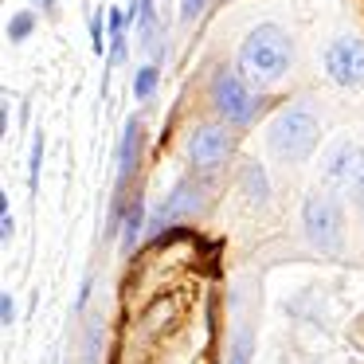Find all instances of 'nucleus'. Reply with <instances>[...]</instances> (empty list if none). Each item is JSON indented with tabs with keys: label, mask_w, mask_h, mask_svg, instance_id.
Returning <instances> with one entry per match:
<instances>
[{
	"label": "nucleus",
	"mask_w": 364,
	"mask_h": 364,
	"mask_svg": "<svg viewBox=\"0 0 364 364\" xmlns=\"http://www.w3.org/2000/svg\"><path fill=\"white\" fill-rule=\"evenodd\" d=\"M290 63H294V43L278 24H259L239 43V71L255 87H274V82H282Z\"/></svg>",
	"instance_id": "f257e3e1"
},
{
	"label": "nucleus",
	"mask_w": 364,
	"mask_h": 364,
	"mask_svg": "<svg viewBox=\"0 0 364 364\" xmlns=\"http://www.w3.org/2000/svg\"><path fill=\"white\" fill-rule=\"evenodd\" d=\"M317 141H321V122H317V114L306 110V106H286V110L267 126L270 157L286 161V165L306 161L309 153L317 149Z\"/></svg>",
	"instance_id": "f03ea898"
},
{
	"label": "nucleus",
	"mask_w": 364,
	"mask_h": 364,
	"mask_svg": "<svg viewBox=\"0 0 364 364\" xmlns=\"http://www.w3.org/2000/svg\"><path fill=\"white\" fill-rule=\"evenodd\" d=\"M301 228H306V239L317 251L337 255L341 247H345V215H341V208L333 196L314 192V196L301 200Z\"/></svg>",
	"instance_id": "7ed1b4c3"
},
{
	"label": "nucleus",
	"mask_w": 364,
	"mask_h": 364,
	"mask_svg": "<svg viewBox=\"0 0 364 364\" xmlns=\"http://www.w3.org/2000/svg\"><path fill=\"white\" fill-rule=\"evenodd\" d=\"M321 184L333 192H360L364 184V145L333 141L321 157Z\"/></svg>",
	"instance_id": "20e7f679"
},
{
	"label": "nucleus",
	"mask_w": 364,
	"mask_h": 364,
	"mask_svg": "<svg viewBox=\"0 0 364 364\" xmlns=\"http://www.w3.org/2000/svg\"><path fill=\"white\" fill-rule=\"evenodd\" d=\"M212 102H215V110L223 114V122L247 126L251 114H255V95H251L247 75L243 71H220L212 82Z\"/></svg>",
	"instance_id": "39448f33"
},
{
	"label": "nucleus",
	"mask_w": 364,
	"mask_h": 364,
	"mask_svg": "<svg viewBox=\"0 0 364 364\" xmlns=\"http://www.w3.org/2000/svg\"><path fill=\"white\" fill-rule=\"evenodd\" d=\"M325 75H329L337 87H360L364 82V40L360 36H337V40L325 48L321 55Z\"/></svg>",
	"instance_id": "423d86ee"
},
{
	"label": "nucleus",
	"mask_w": 364,
	"mask_h": 364,
	"mask_svg": "<svg viewBox=\"0 0 364 364\" xmlns=\"http://www.w3.org/2000/svg\"><path fill=\"white\" fill-rule=\"evenodd\" d=\"M231 149H235V141L223 126H196V134L188 137V161L200 173H215L231 157Z\"/></svg>",
	"instance_id": "0eeeda50"
},
{
	"label": "nucleus",
	"mask_w": 364,
	"mask_h": 364,
	"mask_svg": "<svg viewBox=\"0 0 364 364\" xmlns=\"http://www.w3.org/2000/svg\"><path fill=\"white\" fill-rule=\"evenodd\" d=\"M200 208H204V181H196V176H184V181H176V188L165 196V204L157 208V215H153V228L176 223V220H184V215L200 212Z\"/></svg>",
	"instance_id": "6e6552de"
},
{
	"label": "nucleus",
	"mask_w": 364,
	"mask_h": 364,
	"mask_svg": "<svg viewBox=\"0 0 364 364\" xmlns=\"http://www.w3.org/2000/svg\"><path fill=\"white\" fill-rule=\"evenodd\" d=\"M137 153H141V118H129L126 122V134H122V145H118V181L122 184L134 176Z\"/></svg>",
	"instance_id": "1a4fd4ad"
},
{
	"label": "nucleus",
	"mask_w": 364,
	"mask_h": 364,
	"mask_svg": "<svg viewBox=\"0 0 364 364\" xmlns=\"http://www.w3.org/2000/svg\"><path fill=\"white\" fill-rule=\"evenodd\" d=\"M239 181H243V192L251 196L255 208H262V204L270 200V184H267V176H262V165L247 161V165H243V176H239Z\"/></svg>",
	"instance_id": "9d476101"
},
{
	"label": "nucleus",
	"mask_w": 364,
	"mask_h": 364,
	"mask_svg": "<svg viewBox=\"0 0 364 364\" xmlns=\"http://www.w3.org/2000/svg\"><path fill=\"white\" fill-rule=\"evenodd\" d=\"M153 90H157V63H141L134 75V98L137 102H149Z\"/></svg>",
	"instance_id": "9b49d317"
},
{
	"label": "nucleus",
	"mask_w": 364,
	"mask_h": 364,
	"mask_svg": "<svg viewBox=\"0 0 364 364\" xmlns=\"http://www.w3.org/2000/svg\"><path fill=\"white\" fill-rule=\"evenodd\" d=\"M141 220H145V204L137 200V204L129 208V215H126V239H122V247H126V251L137 243V235H141Z\"/></svg>",
	"instance_id": "f8f14e48"
},
{
	"label": "nucleus",
	"mask_w": 364,
	"mask_h": 364,
	"mask_svg": "<svg viewBox=\"0 0 364 364\" xmlns=\"http://www.w3.org/2000/svg\"><path fill=\"white\" fill-rule=\"evenodd\" d=\"M32 28H36V16H32V12H16V16L9 20V40H12V43L28 40V36H32Z\"/></svg>",
	"instance_id": "ddd939ff"
},
{
	"label": "nucleus",
	"mask_w": 364,
	"mask_h": 364,
	"mask_svg": "<svg viewBox=\"0 0 364 364\" xmlns=\"http://www.w3.org/2000/svg\"><path fill=\"white\" fill-rule=\"evenodd\" d=\"M40 165H43V137L36 134V141H32V161H28V184H40Z\"/></svg>",
	"instance_id": "4468645a"
},
{
	"label": "nucleus",
	"mask_w": 364,
	"mask_h": 364,
	"mask_svg": "<svg viewBox=\"0 0 364 364\" xmlns=\"http://www.w3.org/2000/svg\"><path fill=\"white\" fill-rule=\"evenodd\" d=\"M231 364H251V333H239L235 341V353H231Z\"/></svg>",
	"instance_id": "2eb2a0df"
},
{
	"label": "nucleus",
	"mask_w": 364,
	"mask_h": 364,
	"mask_svg": "<svg viewBox=\"0 0 364 364\" xmlns=\"http://www.w3.org/2000/svg\"><path fill=\"white\" fill-rule=\"evenodd\" d=\"M0 235H4V243L9 239H16V223H12V212H9V196H0Z\"/></svg>",
	"instance_id": "dca6fc26"
},
{
	"label": "nucleus",
	"mask_w": 364,
	"mask_h": 364,
	"mask_svg": "<svg viewBox=\"0 0 364 364\" xmlns=\"http://www.w3.org/2000/svg\"><path fill=\"white\" fill-rule=\"evenodd\" d=\"M204 9H208V0H181V20H184V24H192Z\"/></svg>",
	"instance_id": "f3484780"
},
{
	"label": "nucleus",
	"mask_w": 364,
	"mask_h": 364,
	"mask_svg": "<svg viewBox=\"0 0 364 364\" xmlns=\"http://www.w3.org/2000/svg\"><path fill=\"white\" fill-rule=\"evenodd\" d=\"M0 317H4V325H12V321H16V298H12L9 290L0 294Z\"/></svg>",
	"instance_id": "a211bd4d"
},
{
	"label": "nucleus",
	"mask_w": 364,
	"mask_h": 364,
	"mask_svg": "<svg viewBox=\"0 0 364 364\" xmlns=\"http://www.w3.org/2000/svg\"><path fill=\"white\" fill-rule=\"evenodd\" d=\"M90 43H95V51H106V43H102V16L90 20Z\"/></svg>",
	"instance_id": "6ab92c4d"
},
{
	"label": "nucleus",
	"mask_w": 364,
	"mask_h": 364,
	"mask_svg": "<svg viewBox=\"0 0 364 364\" xmlns=\"http://www.w3.org/2000/svg\"><path fill=\"white\" fill-rule=\"evenodd\" d=\"M87 298H90V278H87V282H82V290H79V309L87 306Z\"/></svg>",
	"instance_id": "aec40b11"
},
{
	"label": "nucleus",
	"mask_w": 364,
	"mask_h": 364,
	"mask_svg": "<svg viewBox=\"0 0 364 364\" xmlns=\"http://www.w3.org/2000/svg\"><path fill=\"white\" fill-rule=\"evenodd\" d=\"M360 208H364V184H360Z\"/></svg>",
	"instance_id": "412c9836"
}]
</instances>
